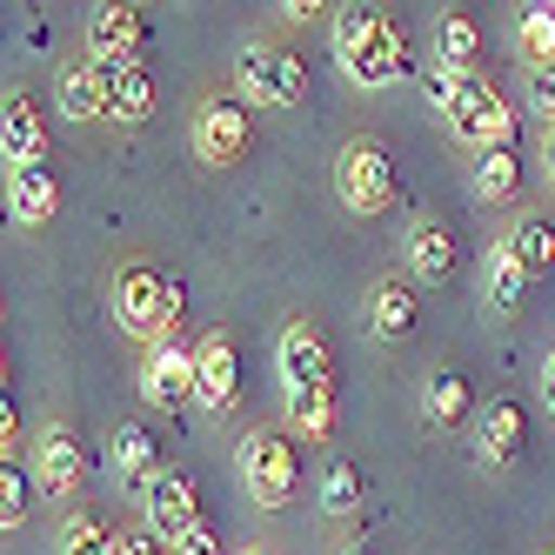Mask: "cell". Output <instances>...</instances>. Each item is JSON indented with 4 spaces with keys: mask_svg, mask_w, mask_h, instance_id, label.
<instances>
[{
    "mask_svg": "<svg viewBox=\"0 0 555 555\" xmlns=\"http://www.w3.org/2000/svg\"><path fill=\"white\" fill-rule=\"evenodd\" d=\"M274 375H282V402H288V428L322 442L335 435V354L308 322L282 328V348H274Z\"/></svg>",
    "mask_w": 555,
    "mask_h": 555,
    "instance_id": "obj_1",
    "label": "cell"
},
{
    "mask_svg": "<svg viewBox=\"0 0 555 555\" xmlns=\"http://www.w3.org/2000/svg\"><path fill=\"white\" fill-rule=\"evenodd\" d=\"M335 61L354 88H395L409 74V34L382 8H341L335 14Z\"/></svg>",
    "mask_w": 555,
    "mask_h": 555,
    "instance_id": "obj_2",
    "label": "cell"
},
{
    "mask_svg": "<svg viewBox=\"0 0 555 555\" xmlns=\"http://www.w3.org/2000/svg\"><path fill=\"white\" fill-rule=\"evenodd\" d=\"M428 101L442 107L449 134L462 147H475V154H495V147L515 141V114L482 74H428Z\"/></svg>",
    "mask_w": 555,
    "mask_h": 555,
    "instance_id": "obj_3",
    "label": "cell"
},
{
    "mask_svg": "<svg viewBox=\"0 0 555 555\" xmlns=\"http://www.w3.org/2000/svg\"><path fill=\"white\" fill-rule=\"evenodd\" d=\"M234 468H242V482H248V495L261 508H282L295 495V482H301V449L288 435H274V428H255L242 442V455H234Z\"/></svg>",
    "mask_w": 555,
    "mask_h": 555,
    "instance_id": "obj_4",
    "label": "cell"
},
{
    "mask_svg": "<svg viewBox=\"0 0 555 555\" xmlns=\"http://www.w3.org/2000/svg\"><path fill=\"white\" fill-rule=\"evenodd\" d=\"M234 74H242V94L255 107H301L308 101V67H301V54L274 48V41H248Z\"/></svg>",
    "mask_w": 555,
    "mask_h": 555,
    "instance_id": "obj_5",
    "label": "cell"
},
{
    "mask_svg": "<svg viewBox=\"0 0 555 555\" xmlns=\"http://www.w3.org/2000/svg\"><path fill=\"white\" fill-rule=\"evenodd\" d=\"M168 288L175 282H168L162 268H147V261H134V268L114 274V314H121V328L141 335L147 348L168 341Z\"/></svg>",
    "mask_w": 555,
    "mask_h": 555,
    "instance_id": "obj_6",
    "label": "cell"
},
{
    "mask_svg": "<svg viewBox=\"0 0 555 555\" xmlns=\"http://www.w3.org/2000/svg\"><path fill=\"white\" fill-rule=\"evenodd\" d=\"M335 194H341L354 215H382L395 202V162H388V147L348 141L341 162H335Z\"/></svg>",
    "mask_w": 555,
    "mask_h": 555,
    "instance_id": "obj_7",
    "label": "cell"
},
{
    "mask_svg": "<svg viewBox=\"0 0 555 555\" xmlns=\"http://www.w3.org/2000/svg\"><path fill=\"white\" fill-rule=\"evenodd\" d=\"M141 515H147V535H162L175 548V542H188L194 529H202V495H194V482L181 468H162L141 489Z\"/></svg>",
    "mask_w": 555,
    "mask_h": 555,
    "instance_id": "obj_8",
    "label": "cell"
},
{
    "mask_svg": "<svg viewBox=\"0 0 555 555\" xmlns=\"http://www.w3.org/2000/svg\"><path fill=\"white\" fill-rule=\"evenodd\" d=\"M248 141H255V121H248L242 101L215 94V101L194 107V154H202L208 168H234L248 154Z\"/></svg>",
    "mask_w": 555,
    "mask_h": 555,
    "instance_id": "obj_9",
    "label": "cell"
},
{
    "mask_svg": "<svg viewBox=\"0 0 555 555\" xmlns=\"http://www.w3.org/2000/svg\"><path fill=\"white\" fill-rule=\"evenodd\" d=\"M194 402L215 409V415H228L242 402V354H234L228 328L202 335V348H194Z\"/></svg>",
    "mask_w": 555,
    "mask_h": 555,
    "instance_id": "obj_10",
    "label": "cell"
},
{
    "mask_svg": "<svg viewBox=\"0 0 555 555\" xmlns=\"http://www.w3.org/2000/svg\"><path fill=\"white\" fill-rule=\"evenodd\" d=\"M141 48H147V21L134 14V8H94L88 14V61L94 67H128V61H141Z\"/></svg>",
    "mask_w": 555,
    "mask_h": 555,
    "instance_id": "obj_11",
    "label": "cell"
},
{
    "mask_svg": "<svg viewBox=\"0 0 555 555\" xmlns=\"http://www.w3.org/2000/svg\"><path fill=\"white\" fill-rule=\"evenodd\" d=\"M34 475H41V489H54V495H74L88 482V449H81V435L67 422L41 428V442H34Z\"/></svg>",
    "mask_w": 555,
    "mask_h": 555,
    "instance_id": "obj_12",
    "label": "cell"
},
{
    "mask_svg": "<svg viewBox=\"0 0 555 555\" xmlns=\"http://www.w3.org/2000/svg\"><path fill=\"white\" fill-rule=\"evenodd\" d=\"M0 162H8V175L48 168V128L27 94H8V107H0Z\"/></svg>",
    "mask_w": 555,
    "mask_h": 555,
    "instance_id": "obj_13",
    "label": "cell"
},
{
    "mask_svg": "<svg viewBox=\"0 0 555 555\" xmlns=\"http://www.w3.org/2000/svg\"><path fill=\"white\" fill-rule=\"evenodd\" d=\"M141 395H147L154 409L194 402V348H181V341H162V348H147V369H141Z\"/></svg>",
    "mask_w": 555,
    "mask_h": 555,
    "instance_id": "obj_14",
    "label": "cell"
},
{
    "mask_svg": "<svg viewBox=\"0 0 555 555\" xmlns=\"http://www.w3.org/2000/svg\"><path fill=\"white\" fill-rule=\"evenodd\" d=\"M455 261H462L455 228L442 215H415L409 221V274H415V282H449Z\"/></svg>",
    "mask_w": 555,
    "mask_h": 555,
    "instance_id": "obj_15",
    "label": "cell"
},
{
    "mask_svg": "<svg viewBox=\"0 0 555 555\" xmlns=\"http://www.w3.org/2000/svg\"><path fill=\"white\" fill-rule=\"evenodd\" d=\"M475 449H482L489 468H508V462H522L529 449V422L515 402H489L482 415H475Z\"/></svg>",
    "mask_w": 555,
    "mask_h": 555,
    "instance_id": "obj_16",
    "label": "cell"
},
{
    "mask_svg": "<svg viewBox=\"0 0 555 555\" xmlns=\"http://www.w3.org/2000/svg\"><path fill=\"white\" fill-rule=\"evenodd\" d=\"M415 322H422L415 282H382V288L369 295V335H375V341H409Z\"/></svg>",
    "mask_w": 555,
    "mask_h": 555,
    "instance_id": "obj_17",
    "label": "cell"
},
{
    "mask_svg": "<svg viewBox=\"0 0 555 555\" xmlns=\"http://www.w3.org/2000/svg\"><path fill=\"white\" fill-rule=\"evenodd\" d=\"M54 101L67 121H107V81H101V67L94 61H67L54 74Z\"/></svg>",
    "mask_w": 555,
    "mask_h": 555,
    "instance_id": "obj_18",
    "label": "cell"
},
{
    "mask_svg": "<svg viewBox=\"0 0 555 555\" xmlns=\"http://www.w3.org/2000/svg\"><path fill=\"white\" fill-rule=\"evenodd\" d=\"M8 208H14L21 228H48L54 208H61V181H54L48 168H21V175H8Z\"/></svg>",
    "mask_w": 555,
    "mask_h": 555,
    "instance_id": "obj_19",
    "label": "cell"
},
{
    "mask_svg": "<svg viewBox=\"0 0 555 555\" xmlns=\"http://www.w3.org/2000/svg\"><path fill=\"white\" fill-rule=\"evenodd\" d=\"M101 81H107V121H147V114H154V81H147L141 61L101 67Z\"/></svg>",
    "mask_w": 555,
    "mask_h": 555,
    "instance_id": "obj_20",
    "label": "cell"
},
{
    "mask_svg": "<svg viewBox=\"0 0 555 555\" xmlns=\"http://www.w3.org/2000/svg\"><path fill=\"white\" fill-rule=\"evenodd\" d=\"M107 468L121 475V482H141V489H147L154 475H162L154 435H147V428H134V422H128V428H114V442H107Z\"/></svg>",
    "mask_w": 555,
    "mask_h": 555,
    "instance_id": "obj_21",
    "label": "cell"
},
{
    "mask_svg": "<svg viewBox=\"0 0 555 555\" xmlns=\"http://www.w3.org/2000/svg\"><path fill=\"white\" fill-rule=\"evenodd\" d=\"M482 288H489V301H495L502 314L522 308V295H529V268L508 255V242H495V248L482 255Z\"/></svg>",
    "mask_w": 555,
    "mask_h": 555,
    "instance_id": "obj_22",
    "label": "cell"
},
{
    "mask_svg": "<svg viewBox=\"0 0 555 555\" xmlns=\"http://www.w3.org/2000/svg\"><path fill=\"white\" fill-rule=\"evenodd\" d=\"M515 54L529 61V74L555 67V8H522L515 14Z\"/></svg>",
    "mask_w": 555,
    "mask_h": 555,
    "instance_id": "obj_23",
    "label": "cell"
},
{
    "mask_svg": "<svg viewBox=\"0 0 555 555\" xmlns=\"http://www.w3.org/2000/svg\"><path fill=\"white\" fill-rule=\"evenodd\" d=\"M475 54H482V27H475L468 14H449L442 34H435V61H442V74H468Z\"/></svg>",
    "mask_w": 555,
    "mask_h": 555,
    "instance_id": "obj_24",
    "label": "cell"
},
{
    "mask_svg": "<svg viewBox=\"0 0 555 555\" xmlns=\"http://www.w3.org/2000/svg\"><path fill=\"white\" fill-rule=\"evenodd\" d=\"M422 415H428L435 428H455V422L468 415V382L435 369V375H428V388H422Z\"/></svg>",
    "mask_w": 555,
    "mask_h": 555,
    "instance_id": "obj_25",
    "label": "cell"
},
{
    "mask_svg": "<svg viewBox=\"0 0 555 555\" xmlns=\"http://www.w3.org/2000/svg\"><path fill=\"white\" fill-rule=\"evenodd\" d=\"M508 255H515V261H522L529 274H542V268L555 261V228H548L542 215H522V221H515V228H508Z\"/></svg>",
    "mask_w": 555,
    "mask_h": 555,
    "instance_id": "obj_26",
    "label": "cell"
},
{
    "mask_svg": "<svg viewBox=\"0 0 555 555\" xmlns=\"http://www.w3.org/2000/svg\"><path fill=\"white\" fill-rule=\"evenodd\" d=\"M515 188H522V162H515V147H495V154L475 162V194H482V202H508Z\"/></svg>",
    "mask_w": 555,
    "mask_h": 555,
    "instance_id": "obj_27",
    "label": "cell"
},
{
    "mask_svg": "<svg viewBox=\"0 0 555 555\" xmlns=\"http://www.w3.org/2000/svg\"><path fill=\"white\" fill-rule=\"evenodd\" d=\"M114 542H121V535H114L101 515H67L54 548H61V555H114Z\"/></svg>",
    "mask_w": 555,
    "mask_h": 555,
    "instance_id": "obj_28",
    "label": "cell"
},
{
    "mask_svg": "<svg viewBox=\"0 0 555 555\" xmlns=\"http://www.w3.org/2000/svg\"><path fill=\"white\" fill-rule=\"evenodd\" d=\"M354 502H362V468H354V462H328L322 468V508L328 515H348Z\"/></svg>",
    "mask_w": 555,
    "mask_h": 555,
    "instance_id": "obj_29",
    "label": "cell"
},
{
    "mask_svg": "<svg viewBox=\"0 0 555 555\" xmlns=\"http://www.w3.org/2000/svg\"><path fill=\"white\" fill-rule=\"evenodd\" d=\"M27 515V475L14 462H0V529H14Z\"/></svg>",
    "mask_w": 555,
    "mask_h": 555,
    "instance_id": "obj_30",
    "label": "cell"
},
{
    "mask_svg": "<svg viewBox=\"0 0 555 555\" xmlns=\"http://www.w3.org/2000/svg\"><path fill=\"white\" fill-rule=\"evenodd\" d=\"M529 107L542 114V121H555V67H542V74H529Z\"/></svg>",
    "mask_w": 555,
    "mask_h": 555,
    "instance_id": "obj_31",
    "label": "cell"
},
{
    "mask_svg": "<svg viewBox=\"0 0 555 555\" xmlns=\"http://www.w3.org/2000/svg\"><path fill=\"white\" fill-rule=\"evenodd\" d=\"M175 555H228V548H221V535H215V529L202 522V529H194L188 542H175Z\"/></svg>",
    "mask_w": 555,
    "mask_h": 555,
    "instance_id": "obj_32",
    "label": "cell"
},
{
    "mask_svg": "<svg viewBox=\"0 0 555 555\" xmlns=\"http://www.w3.org/2000/svg\"><path fill=\"white\" fill-rule=\"evenodd\" d=\"M114 555H168V542L141 529V535H121V542H114Z\"/></svg>",
    "mask_w": 555,
    "mask_h": 555,
    "instance_id": "obj_33",
    "label": "cell"
},
{
    "mask_svg": "<svg viewBox=\"0 0 555 555\" xmlns=\"http://www.w3.org/2000/svg\"><path fill=\"white\" fill-rule=\"evenodd\" d=\"M542 402H548V415H555V348L542 354Z\"/></svg>",
    "mask_w": 555,
    "mask_h": 555,
    "instance_id": "obj_34",
    "label": "cell"
},
{
    "mask_svg": "<svg viewBox=\"0 0 555 555\" xmlns=\"http://www.w3.org/2000/svg\"><path fill=\"white\" fill-rule=\"evenodd\" d=\"M0 442H8V462H14V442H21V428H14V402L0 409Z\"/></svg>",
    "mask_w": 555,
    "mask_h": 555,
    "instance_id": "obj_35",
    "label": "cell"
},
{
    "mask_svg": "<svg viewBox=\"0 0 555 555\" xmlns=\"http://www.w3.org/2000/svg\"><path fill=\"white\" fill-rule=\"evenodd\" d=\"M282 14H288V21H314V14H328V8H322V0H288Z\"/></svg>",
    "mask_w": 555,
    "mask_h": 555,
    "instance_id": "obj_36",
    "label": "cell"
},
{
    "mask_svg": "<svg viewBox=\"0 0 555 555\" xmlns=\"http://www.w3.org/2000/svg\"><path fill=\"white\" fill-rule=\"evenodd\" d=\"M542 168H548V188H555V128L542 134Z\"/></svg>",
    "mask_w": 555,
    "mask_h": 555,
    "instance_id": "obj_37",
    "label": "cell"
},
{
    "mask_svg": "<svg viewBox=\"0 0 555 555\" xmlns=\"http://www.w3.org/2000/svg\"><path fill=\"white\" fill-rule=\"evenodd\" d=\"M348 555H369V548H348Z\"/></svg>",
    "mask_w": 555,
    "mask_h": 555,
    "instance_id": "obj_38",
    "label": "cell"
},
{
    "mask_svg": "<svg viewBox=\"0 0 555 555\" xmlns=\"http://www.w3.org/2000/svg\"><path fill=\"white\" fill-rule=\"evenodd\" d=\"M242 555H261V548H242Z\"/></svg>",
    "mask_w": 555,
    "mask_h": 555,
    "instance_id": "obj_39",
    "label": "cell"
}]
</instances>
